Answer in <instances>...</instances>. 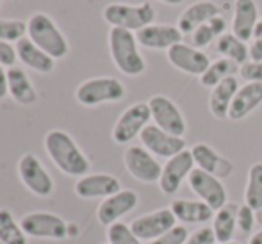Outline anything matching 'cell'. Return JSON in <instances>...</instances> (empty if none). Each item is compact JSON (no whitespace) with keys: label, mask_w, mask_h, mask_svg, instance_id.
I'll return each instance as SVG.
<instances>
[{"label":"cell","mask_w":262,"mask_h":244,"mask_svg":"<svg viewBox=\"0 0 262 244\" xmlns=\"http://www.w3.org/2000/svg\"><path fill=\"white\" fill-rule=\"evenodd\" d=\"M45 150L50 161L61 173L68 176H84L90 171V161L80 150L75 139L61 128L49 130L45 136Z\"/></svg>","instance_id":"cell-1"},{"label":"cell","mask_w":262,"mask_h":244,"mask_svg":"<svg viewBox=\"0 0 262 244\" xmlns=\"http://www.w3.org/2000/svg\"><path fill=\"white\" fill-rule=\"evenodd\" d=\"M138 39L136 34L125 29L111 27L109 31V54L114 66L120 70L123 75L138 77L145 73L146 62L143 59L141 52L138 49Z\"/></svg>","instance_id":"cell-2"},{"label":"cell","mask_w":262,"mask_h":244,"mask_svg":"<svg viewBox=\"0 0 262 244\" xmlns=\"http://www.w3.org/2000/svg\"><path fill=\"white\" fill-rule=\"evenodd\" d=\"M27 38L55 61L66 57L70 52L68 39L47 13H34L29 18Z\"/></svg>","instance_id":"cell-3"},{"label":"cell","mask_w":262,"mask_h":244,"mask_svg":"<svg viewBox=\"0 0 262 244\" xmlns=\"http://www.w3.org/2000/svg\"><path fill=\"white\" fill-rule=\"evenodd\" d=\"M104 20L111 27L125 29V31L138 32L146 25H152L156 20V9L150 2H143L138 6L123 2H114L104 7L102 13Z\"/></svg>","instance_id":"cell-4"},{"label":"cell","mask_w":262,"mask_h":244,"mask_svg":"<svg viewBox=\"0 0 262 244\" xmlns=\"http://www.w3.org/2000/svg\"><path fill=\"white\" fill-rule=\"evenodd\" d=\"M127 90L114 77H95L88 79L75 90V98L84 107H97L102 103L120 102L125 98Z\"/></svg>","instance_id":"cell-5"},{"label":"cell","mask_w":262,"mask_h":244,"mask_svg":"<svg viewBox=\"0 0 262 244\" xmlns=\"http://www.w3.org/2000/svg\"><path fill=\"white\" fill-rule=\"evenodd\" d=\"M152 120V113H150L148 102H138L132 103L130 107L121 113L118 121L114 123L113 128V139L116 145H128L136 138L141 136L146 125H150Z\"/></svg>","instance_id":"cell-6"},{"label":"cell","mask_w":262,"mask_h":244,"mask_svg":"<svg viewBox=\"0 0 262 244\" xmlns=\"http://www.w3.org/2000/svg\"><path fill=\"white\" fill-rule=\"evenodd\" d=\"M21 228L27 237L62 241L68 237V225L61 216L52 212H29L21 217Z\"/></svg>","instance_id":"cell-7"},{"label":"cell","mask_w":262,"mask_h":244,"mask_svg":"<svg viewBox=\"0 0 262 244\" xmlns=\"http://www.w3.org/2000/svg\"><path fill=\"white\" fill-rule=\"evenodd\" d=\"M18 176L21 184L39 198H47L54 193V180L34 153H25L18 161Z\"/></svg>","instance_id":"cell-8"},{"label":"cell","mask_w":262,"mask_h":244,"mask_svg":"<svg viewBox=\"0 0 262 244\" xmlns=\"http://www.w3.org/2000/svg\"><path fill=\"white\" fill-rule=\"evenodd\" d=\"M148 107L152 113L154 125H157L159 128L171 136L184 138V134L187 132V123L171 98L164 97V95H154L148 100Z\"/></svg>","instance_id":"cell-9"},{"label":"cell","mask_w":262,"mask_h":244,"mask_svg":"<svg viewBox=\"0 0 262 244\" xmlns=\"http://www.w3.org/2000/svg\"><path fill=\"white\" fill-rule=\"evenodd\" d=\"M125 168L136 180L143 184H154L161 180L162 166L145 146L132 145L125 150Z\"/></svg>","instance_id":"cell-10"},{"label":"cell","mask_w":262,"mask_h":244,"mask_svg":"<svg viewBox=\"0 0 262 244\" xmlns=\"http://www.w3.org/2000/svg\"><path fill=\"white\" fill-rule=\"evenodd\" d=\"M168 61L173 68L187 75L202 77L210 66V59L204 50L194 49L187 43H177L166 52Z\"/></svg>","instance_id":"cell-11"},{"label":"cell","mask_w":262,"mask_h":244,"mask_svg":"<svg viewBox=\"0 0 262 244\" xmlns=\"http://www.w3.org/2000/svg\"><path fill=\"white\" fill-rule=\"evenodd\" d=\"M187 182H189V187L193 189V193L204 203H207L210 209L220 210L223 205H227V191H225V186L217 176L194 168L191 171Z\"/></svg>","instance_id":"cell-12"},{"label":"cell","mask_w":262,"mask_h":244,"mask_svg":"<svg viewBox=\"0 0 262 244\" xmlns=\"http://www.w3.org/2000/svg\"><path fill=\"white\" fill-rule=\"evenodd\" d=\"M177 227V217L171 209H159L156 212L145 214L136 217L130 223V228L141 241H156L157 237L164 235L171 228Z\"/></svg>","instance_id":"cell-13"},{"label":"cell","mask_w":262,"mask_h":244,"mask_svg":"<svg viewBox=\"0 0 262 244\" xmlns=\"http://www.w3.org/2000/svg\"><path fill=\"white\" fill-rule=\"evenodd\" d=\"M139 141H141V146H145L150 153L162 159H171L177 153L186 150L184 138H177V136L168 134V132H164L154 123L146 125L145 130L139 136Z\"/></svg>","instance_id":"cell-14"},{"label":"cell","mask_w":262,"mask_h":244,"mask_svg":"<svg viewBox=\"0 0 262 244\" xmlns=\"http://www.w3.org/2000/svg\"><path fill=\"white\" fill-rule=\"evenodd\" d=\"M194 169V161L191 150H184L177 153L175 157L168 159L166 164L162 166L161 180H159V187L164 194H175L180 189L182 182L189 179L191 171Z\"/></svg>","instance_id":"cell-15"},{"label":"cell","mask_w":262,"mask_h":244,"mask_svg":"<svg viewBox=\"0 0 262 244\" xmlns=\"http://www.w3.org/2000/svg\"><path fill=\"white\" fill-rule=\"evenodd\" d=\"M138 194L132 189H121L116 194L109 196V198L102 199V203L97 209V219L100 225L109 228L111 225L118 223L120 217L127 216L128 212L138 207Z\"/></svg>","instance_id":"cell-16"},{"label":"cell","mask_w":262,"mask_h":244,"mask_svg":"<svg viewBox=\"0 0 262 244\" xmlns=\"http://www.w3.org/2000/svg\"><path fill=\"white\" fill-rule=\"evenodd\" d=\"M136 39L141 47L150 50H166L168 52L173 45L182 43L184 34L175 25L166 24H152L145 29L136 32Z\"/></svg>","instance_id":"cell-17"},{"label":"cell","mask_w":262,"mask_h":244,"mask_svg":"<svg viewBox=\"0 0 262 244\" xmlns=\"http://www.w3.org/2000/svg\"><path fill=\"white\" fill-rule=\"evenodd\" d=\"M121 191L120 180L109 173H93V175H84L75 182V194L82 199H95V198H109Z\"/></svg>","instance_id":"cell-18"},{"label":"cell","mask_w":262,"mask_h":244,"mask_svg":"<svg viewBox=\"0 0 262 244\" xmlns=\"http://www.w3.org/2000/svg\"><path fill=\"white\" fill-rule=\"evenodd\" d=\"M257 21H259V7L255 0H234V18H232V34L243 41L253 39Z\"/></svg>","instance_id":"cell-19"},{"label":"cell","mask_w":262,"mask_h":244,"mask_svg":"<svg viewBox=\"0 0 262 244\" xmlns=\"http://www.w3.org/2000/svg\"><path fill=\"white\" fill-rule=\"evenodd\" d=\"M216 16H220V7L216 4L210 2V0H198V2L191 4L187 9H184V13L179 16L177 27L184 36H189L198 27H202Z\"/></svg>","instance_id":"cell-20"},{"label":"cell","mask_w":262,"mask_h":244,"mask_svg":"<svg viewBox=\"0 0 262 244\" xmlns=\"http://www.w3.org/2000/svg\"><path fill=\"white\" fill-rule=\"evenodd\" d=\"M191 155H193L194 166L202 171H207L210 175L217 176V179H225L232 173L234 166L230 161L221 157L212 146L205 145V143H196L191 148Z\"/></svg>","instance_id":"cell-21"},{"label":"cell","mask_w":262,"mask_h":244,"mask_svg":"<svg viewBox=\"0 0 262 244\" xmlns=\"http://www.w3.org/2000/svg\"><path fill=\"white\" fill-rule=\"evenodd\" d=\"M262 103V82H246L239 87L232 100L230 110H228V120L239 121L245 120L248 114H252Z\"/></svg>","instance_id":"cell-22"},{"label":"cell","mask_w":262,"mask_h":244,"mask_svg":"<svg viewBox=\"0 0 262 244\" xmlns=\"http://www.w3.org/2000/svg\"><path fill=\"white\" fill-rule=\"evenodd\" d=\"M14 49H16L18 61H20L24 66H27L29 70L43 73V75L54 72L55 59L50 57L49 54H45L39 47H36L29 38L20 39V41L14 45Z\"/></svg>","instance_id":"cell-23"},{"label":"cell","mask_w":262,"mask_h":244,"mask_svg":"<svg viewBox=\"0 0 262 244\" xmlns=\"http://www.w3.org/2000/svg\"><path fill=\"white\" fill-rule=\"evenodd\" d=\"M239 80L235 75L223 79L216 87H212L209 97V110L214 118L217 120H225L228 118V110H230L232 100H234L235 93L239 91Z\"/></svg>","instance_id":"cell-24"},{"label":"cell","mask_w":262,"mask_h":244,"mask_svg":"<svg viewBox=\"0 0 262 244\" xmlns=\"http://www.w3.org/2000/svg\"><path fill=\"white\" fill-rule=\"evenodd\" d=\"M7 91L9 97L20 105H32L38 102V91L34 84L31 82L25 70L16 66L7 70Z\"/></svg>","instance_id":"cell-25"},{"label":"cell","mask_w":262,"mask_h":244,"mask_svg":"<svg viewBox=\"0 0 262 244\" xmlns=\"http://www.w3.org/2000/svg\"><path fill=\"white\" fill-rule=\"evenodd\" d=\"M169 209L175 214L177 221L189 225L210 221L214 217V214H216V210L210 209L207 203H204L202 199H175Z\"/></svg>","instance_id":"cell-26"},{"label":"cell","mask_w":262,"mask_h":244,"mask_svg":"<svg viewBox=\"0 0 262 244\" xmlns=\"http://www.w3.org/2000/svg\"><path fill=\"white\" fill-rule=\"evenodd\" d=\"M237 209L235 203H227L220 210H216L212 217V230L216 235V242H228L232 241L237 228Z\"/></svg>","instance_id":"cell-27"},{"label":"cell","mask_w":262,"mask_h":244,"mask_svg":"<svg viewBox=\"0 0 262 244\" xmlns=\"http://www.w3.org/2000/svg\"><path fill=\"white\" fill-rule=\"evenodd\" d=\"M216 52L225 59H230L235 64L243 66L248 62V47L243 39L234 36L232 32H225L216 39Z\"/></svg>","instance_id":"cell-28"},{"label":"cell","mask_w":262,"mask_h":244,"mask_svg":"<svg viewBox=\"0 0 262 244\" xmlns=\"http://www.w3.org/2000/svg\"><path fill=\"white\" fill-rule=\"evenodd\" d=\"M225 29H227V21L223 16H216L212 20H209L207 24H204L202 27H198L193 34H189V45L194 49H204L209 47L214 39H217L220 36L225 34Z\"/></svg>","instance_id":"cell-29"},{"label":"cell","mask_w":262,"mask_h":244,"mask_svg":"<svg viewBox=\"0 0 262 244\" xmlns=\"http://www.w3.org/2000/svg\"><path fill=\"white\" fill-rule=\"evenodd\" d=\"M239 68H241V66L235 64V62L230 61V59L220 57V59H216V61L210 62L207 72L200 77V84L204 87H210V90H212V87H216L223 79L235 75V72H239Z\"/></svg>","instance_id":"cell-30"},{"label":"cell","mask_w":262,"mask_h":244,"mask_svg":"<svg viewBox=\"0 0 262 244\" xmlns=\"http://www.w3.org/2000/svg\"><path fill=\"white\" fill-rule=\"evenodd\" d=\"M0 242L2 244H27V234L14 219L13 212L0 209Z\"/></svg>","instance_id":"cell-31"},{"label":"cell","mask_w":262,"mask_h":244,"mask_svg":"<svg viewBox=\"0 0 262 244\" xmlns=\"http://www.w3.org/2000/svg\"><path fill=\"white\" fill-rule=\"evenodd\" d=\"M245 203L252 207L253 210L262 209V162H255L248 171Z\"/></svg>","instance_id":"cell-32"},{"label":"cell","mask_w":262,"mask_h":244,"mask_svg":"<svg viewBox=\"0 0 262 244\" xmlns=\"http://www.w3.org/2000/svg\"><path fill=\"white\" fill-rule=\"evenodd\" d=\"M27 34V24L24 20H7L0 18V41L18 43Z\"/></svg>","instance_id":"cell-33"},{"label":"cell","mask_w":262,"mask_h":244,"mask_svg":"<svg viewBox=\"0 0 262 244\" xmlns=\"http://www.w3.org/2000/svg\"><path fill=\"white\" fill-rule=\"evenodd\" d=\"M107 241L109 244H143L141 239L132 232L130 225H125L121 221L107 228Z\"/></svg>","instance_id":"cell-34"},{"label":"cell","mask_w":262,"mask_h":244,"mask_svg":"<svg viewBox=\"0 0 262 244\" xmlns=\"http://www.w3.org/2000/svg\"><path fill=\"white\" fill-rule=\"evenodd\" d=\"M257 223V210H253L250 205L243 203L237 209V228L241 232H252Z\"/></svg>","instance_id":"cell-35"},{"label":"cell","mask_w":262,"mask_h":244,"mask_svg":"<svg viewBox=\"0 0 262 244\" xmlns=\"http://www.w3.org/2000/svg\"><path fill=\"white\" fill-rule=\"evenodd\" d=\"M187 237H189V234H187L186 227L177 225L175 228H171V230L166 232L164 235H161V237H157L156 241H152L148 244H184L187 241Z\"/></svg>","instance_id":"cell-36"},{"label":"cell","mask_w":262,"mask_h":244,"mask_svg":"<svg viewBox=\"0 0 262 244\" xmlns=\"http://www.w3.org/2000/svg\"><path fill=\"white\" fill-rule=\"evenodd\" d=\"M184 244H216V235H214L212 227H204L194 230Z\"/></svg>","instance_id":"cell-37"},{"label":"cell","mask_w":262,"mask_h":244,"mask_svg":"<svg viewBox=\"0 0 262 244\" xmlns=\"http://www.w3.org/2000/svg\"><path fill=\"white\" fill-rule=\"evenodd\" d=\"M239 73L248 82H262V62H252L248 61L239 68Z\"/></svg>","instance_id":"cell-38"},{"label":"cell","mask_w":262,"mask_h":244,"mask_svg":"<svg viewBox=\"0 0 262 244\" xmlns=\"http://www.w3.org/2000/svg\"><path fill=\"white\" fill-rule=\"evenodd\" d=\"M18 61V55H16V49L13 47V43H6V41H0V64L4 68H13L14 62Z\"/></svg>","instance_id":"cell-39"},{"label":"cell","mask_w":262,"mask_h":244,"mask_svg":"<svg viewBox=\"0 0 262 244\" xmlns=\"http://www.w3.org/2000/svg\"><path fill=\"white\" fill-rule=\"evenodd\" d=\"M248 57L252 62H262V38H253L250 41Z\"/></svg>","instance_id":"cell-40"},{"label":"cell","mask_w":262,"mask_h":244,"mask_svg":"<svg viewBox=\"0 0 262 244\" xmlns=\"http://www.w3.org/2000/svg\"><path fill=\"white\" fill-rule=\"evenodd\" d=\"M7 95H9V91H7V70L0 64V100L6 98Z\"/></svg>","instance_id":"cell-41"},{"label":"cell","mask_w":262,"mask_h":244,"mask_svg":"<svg viewBox=\"0 0 262 244\" xmlns=\"http://www.w3.org/2000/svg\"><path fill=\"white\" fill-rule=\"evenodd\" d=\"M248 244H262V230L260 232H255V234L250 237Z\"/></svg>","instance_id":"cell-42"},{"label":"cell","mask_w":262,"mask_h":244,"mask_svg":"<svg viewBox=\"0 0 262 244\" xmlns=\"http://www.w3.org/2000/svg\"><path fill=\"white\" fill-rule=\"evenodd\" d=\"M253 38H262V18H259V21H257V27H255V32H253Z\"/></svg>","instance_id":"cell-43"},{"label":"cell","mask_w":262,"mask_h":244,"mask_svg":"<svg viewBox=\"0 0 262 244\" xmlns=\"http://www.w3.org/2000/svg\"><path fill=\"white\" fill-rule=\"evenodd\" d=\"M157 2L168 4V6H180V4H184L186 0H157Z\"/></svg>","instance_id":"cell-44"},{"label":"cell","mask_w":262,"mask_h":244,"mask_svg":"<svg viewBox=\"0 0 262 244\" xmlns=\"http://www.w3.org/2000/svg\"><path fill=\"white\" fill-rule=\"evenodd\" d=\"M257 223L262 227V209L260 210H257Z\"/></svg>","instance_id":"cell-45"},{"label":"cell","mask_w":262,"mask_h":244,"mask_svg":"<svg viewBox=\"0 0 262 244\" xmlns=\"http://www.w3.org/2000/svg\"><path fill=\"white\" fill-rule=\"evenodd\" d=\"M217 244H241V242H235V241H228V242H217Z\"/></svg>","instance_id":"cell-46"},{"label":"cell","mask_w":262,"mask_h":244,"mask_svg":"<svg viewBox=\"0 0 262 244\" xmlns=\"http://www.w3.org/2000/svg\"><path fill=\"white\" fill-rule=\"evenodd\" d=\"M105 244H109V242H105Z\"/></svg>","instance_id":"cell-47"},{"label":"cell","mask_w":262,"mask_h":244,"mask_svg":"<svg viewBox=\"0 0 262 244\" xmlns=\"http://www.w3.org/2000/svg\"><path fill=\"white\" fill-rule=\"evenodd\" d=\"M0 2H2V0H0Z\"/></svg>","instance_id":"cell-48"}]
</instances>
